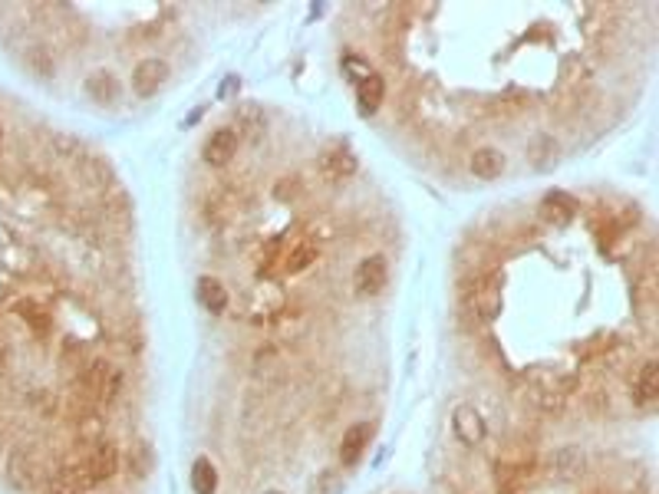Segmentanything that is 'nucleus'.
Listing matches in <instances>:
<instances>
[{
	"label": "nucleus",
	"instance_id": "obj_1",
	"mask_svg": "<svg viewBox=\"0 0 659 494\" xmlns=\"http://www.w3.org/2000/svg\"><path fill=\"white\" fill-rule=\"evenodd\" d=\"M501 291H505L501 287V274L491 270V274L475 280V287L465 297V307H468V313H475L478 320H495L498 313H501V303H505V293Z\"/></svg>",
	"mask_w": 659,
	"mask_h": 494
},
{
	"label": "nucleus",
	"instance_id": "obj_23",
	"mask_svg": "<svg viewBox=\"0 0 659 494\" xmlns=\"http://www.w3.org/2000/svg\"><path fill=\"white\" fill-rule=\"evenodd\" d=\"M310 494H343V478H340L336 472H320L314 478Z\"/></svg>",
	"mask_w": 659,
	"mask_h": 494
},
{
	"label": "nucleus",
	"instance_id": "obj_5",
	"mask_svg": "<svg viewBox=\"0 0 659 494\" xmlns=\"http://www.w3.org/2000/svg\"><path fill=\"white\" fill-rule=\"evenodd\" d=\"M452 429L455 435H458V441L462 445H468V449H475V445H482L485 441V419L478 416L475 406H458L452 412Z\"/></svg>",
	"mask_w": 659,
	"mask_h": 494
},
{
	"label": "nucleus",
	"instance_id": "obj_26",
	"mask_svg": "<svg viewBox=\"0 0 659 494\" xmlns=\"http://www.w3.org/2000/svg\"><path fill=\"white\" fill-rule=\"evenodd\" d=\"M11 478H13V482H27V478H30V465H27V455H23V451H13Z\"/></svg>",
	"mask_w": 659,
	"mask_h": 494
},
{
	"label": "nucleus",
	"instance_id": "obj_8",
	"mask_svg": "<svg viewBox=\"0 0 659 494\" xmlns=\"http://www.w3.org/2000/svg\"><path fill=\"white\" fill-rule=\"evenodd\" d=\"M584 468H587V458L577 445H567V449L554 451V478H557V482H577V478L584 474Z\"/></svg>",
	"mask_w": 659,
	"mask_h": 494
},
{
	"label": "nucleus",
	"instance_id": "obj_14",
	"mask_svg": "<svg viewBox=\"0 0 659 494\" xmlns=\"http://www.w3.org/2000/svg\"><path fill=\"white\" fill-rule=\"evenodd\" d=\"M633 399H637V406L656 408V399H659V373H656V359H647V366L639 369V376H637V389H633Z\"/></svg>",
	"mask_w": 659,
	"mask_h": 494
},
{
	"label": "nucleus",
	"instance_id": "obj_6",
	"mask_svg": "<svg viewBox=\"0 0 659 494\" xmlns=\"http://www.w3.org/2000/svg\"><path fill=\"white\" fill-rule=\"evenodd\" d=\"M373 432H376L373 422H357V425L346 429L343 441H340V465H343V468H353V465L363 458L367 445L373 441Z\"/></svg>",
	"mask_w": 659,
	"mask_h": 494
},
{
	"label": "nucleus",
	"instance_id": "obj_3",
	"mask_svg": "<svg viewBox=\"0 0 659 494\" xmlns=\"http://www.w3.org/2000/svg\"><path fill=\"white\" fill-rule=\"evenodd\" d=\"M386 280H390V264L383 254H369L357 264V274H353V291L359 297H376L383 293L386 287Z\"/></svg>",
	"mask_w": 659,
	"mask_h": 494
},
{
	"label": "nucleus",
	"instance_id": "obj_28",
	"mask_svg": "<svg viewBox=\"0 0 659 494\" xmlns=\"http://www.w3.org/2000/svg\"><path fill=\"white\" fill-rule=\"evenodd\" d=\"M0 142H4V122H0Z\"/></svg>",
	"mask_w": 659,
	"mask_h": 494
},
{
	"label": "nucleus",
	"instance_id": "obj_4",
	"mask_svg": "<svg viewBox=\"0 0 659 494\" xmlns=\"http://www.w3.org/2000/svg\"><path fill=\"white\" fill-rule=\"evenodd\" d=\"M165 79H169V63H165V60H155V56L142 60V63L132 70V89H136V96H142V99L155 96V93L162 89Z\"/></svg>",
	"mask_w": 659,
	"mask_h": 494
},
{
	"label": "nucleus",
	"instance_id": "obj_11",
	"mask_svg": "<svg viewBox=\"0 0 659 494\" xmlns=\"http://www.w3.org/2000/svg\"><path fill=\"white\" fill-rule=\"evenodd\" d=\"M528 159L534 169L540 172H551L554 165L561 161V142L554 139V136H538V139L528 145Z\"/></svg>",
	"mask_w": 659,
	"mask_h": 494
},
{
	"label": "nucleus",
	"instance_id": "obj_29",
	"mask_svg": "<svg viewBox=\"0 0 659 494\" xmlns=\"http://www.w3.org/2000/svg\"><path fill=\"white\" fill-rule=\"evenodd\" d=\"M268 494H284V491H268Z\"/></svg>",
	"mask_w": 659,
	"mask_h": 494
},
{
	"label": "nucleus",
	"instance_id": "obj_16",
	"mask_svg": "<svg viewBox=\"0 0 659 494\" xmlns=\"http://www.w3.org/2000/svg\"><path fill=\"white\" fill-rule=\"evenodd\" d=\"M468 169H472L475 178L491 182V178H498V175L505 172V155L498 149H478L475 155H472V161H468Z\"/></svg>",
	"mask_w": 659,
	"mask_h": 494
},
{
	"label": "nucleus",
	"instance_id": "obj_10",
	"mask_svg": "<svg viewBox=\"0 0 659 494\" xmlns=\"http://www.w3.org/2000/svg\"><path fill=\"white\" fill-rule=\"evenodd\" d=\"M195 297H198V303H202V307H205L208 313H225V307H227V291H225V284H221V280L218 277H198V284H195Z\"/></svg>",
	"mask_w": 659,
	"mask_h": 494
},
{
	"label": "nucleus",
	"instance_id": "obj_25",
	"mask_svg": "<svg viewBox=\"0 0 659 494\" xmlns=\"http://www.w3.org/2000/svg\"><path fill=\"white\" fill-rule=\"evenodd\" d=\"M122 392V373L119 369H109L106 389H103V402H116V396Z\"/></svg>",
	"mask_w": 659,
	"mask_h": 494
},
{
	"label": "nucleus",
	"instance_id": "obj_20",
	"mask_svg": "<svg viewBox=\"0 0 659 494\" xmlns=\"http://www.w3.org/2000/svg\"><path fill=\"white\" fill-rule=\"evenodd\" d=\"M76 435H79V441H83V445H89V449L103 445V419H99V416H83V419H79V429H76Z\"/></svg>",
	"mask_w": 659,
	"mask_h": 494
},
{
	"label": "nucleus",
	"instance_id": "obj_13",
	"mask_svg": "<svg viewBox=\"0 0 659 494\" xmlns=\"http://www.w3.org/2000/svg\"><path fill=\"white\" fill-rule=\"evenodd\" d=\"M86 96L93 103H99V106H112L119 99V79L106 73V70H99V73H93L86 79Z\"/></svg>",
	"mask_w": 659,
	"mask_h": 494
},
{
	"label": "nucleus",
	"instance_id": "obj_9",
	"mask_svg": "<svg viewBox=\"0 0 659 494\" xmlns=\"http://www.w3.org/2000/svg\"><path fill=\"white\" fill-rule=\"evenodd\" d=\"M383 99H386V83H383V76L379 73H369L367 79H359L357 83V103H359V112H363V116H373V112L383 106Z\"/></svg>",
	"mask_w": 659,
	"mask_h": 494
},
{
	"label": "nucleus",
	"instance_id": "obj_7",
	"mask_svg": "<svg viewBox=\"0 0 659 494\" xmlns=\"http://www.w3.org/2000/svg\"><path fill=\"white\" fill-rule=\"evenodd\" d=\"M238 155V132L235 129H215L211 139L205 142V161L211 169H225L227 161Z\"/></svg>",
	"mask_w": 659,
	"mask_h": 494
},
{
	"label": "nucleus",
	"instance_id": "obj_2",
	"mask_svg": "<svg viewBox=\"0 0 659 494\" xmlns=\"http://www.w3.org/2000/svg\"><path fill=\"white\" fill-rule=\"evenodd\" d=\"M70 472L79 478L83 488H86V484L106 482V478H112V474L119 472V449H116V445H96V449L89 451L86 462L73 465Z\"/></svg>",
	"mask_w": 659,
	"mask_h": 494
},
{
	"label": "nucleus",
	"instance_id": "obj_19",
	"mask_svg": "<svg viewBox=\"0 0 659 494\" xmlns=\"http://www.w3.org/2000/svg\"><path fill=\"white\" fill-rule=\"evenodd\" d=\"M317 254H320V247H317L314 241H301V244H297L291 254H287V270H291V274H297V270L310 268V264L317 260Z\"/></svg>",
	"mask_w": 659,
	"mask_h": 494
},
{
	"label": "nucleus",
	"instance_id": "obj_18",
	"mask_svg": "<svg viewBox=\"0 0 659 494\" xmlns=\"http://www.w3.org/2000/svg\"><path fill=\"white\" fill-rule=\"evenodd\" d=\"M192 488L195 494H218V472L208 458H195L192 465Z\"/></svg>",
	"mask_w": 659,
	"mask_h": 494
},
{
	"label": "nucleus",
	"instance_id": "obj_24",
	"mask_svg": "<svg viewBox=\"0 0 659 494\" xmlns=\"http://www.w3.org/2000/svg\"><path fill=\"white\" fill-rule=\"evenodd\" d=\"M152 472V451L149 445H136L132 449V474H149Z\"/></svg>",
	"mask_w": 659,
	"mask_h": 494
},
{
	"label": "nucleus",
	"instance_id": "obj_22",
	"mask_svg": "<svg viewBox=\"0 0 659 494\" xmlns=\"http://www.w3.org/2000/svg\"><path fill=\"white\" fill-rule=\"evenodd\" d=\"M238 126L251 136V129H254V139H258L260 132H264V116H260L258 106H241L238 109Z\"/></svg>",
	"mask_w": 659,
	"mask_h": 494
},
{
	"label": "nucleus",
	"instance_id": "obj_17",
	"mask_svg": "<svg viewBox=\"0 0 659 494\" xmlns=\"http://www.w3.org/2000/svg\"><path fill=\"white\" fill-rule=\"evenodd\" d=\"M109 369L112 366L109 363H89L83 373H79V392L86 399H99L103 402V389H106V376H109Z\"/></svg>",
	"mask_w": 659,
	"mask_h": 494
},
{
	"label": "nucleus",
	"instance_id": "obj_27",
	"mask_svg": "<svg viewBox=\"0 0 659 494\" xmlns=\"http://www.w3.org/2000/svg\"><path fill=\"white\" fill-rule=\"evenodd\" d=\"M241 86V79L238 76H227L225 83H221V89H218V93H221V96H231V93H235V89Z\"/></svg>",
	"mask_w": 659,
	"mask_h": 494
},
{
	"label": "nucleus",
	"instance_id": "obj_15",
	"mask_svg": "<svg viewBox=\"0 0 659 494\" xmlns=\"http://www.w3.org/2000/svg\"><path fill=\"white\" fill-rule=\"evenodd\" d=\"M320 169H324L330 178H350V175L357 172V155L346 149V145H334V149L320 159Z\"/></svg>",
	"mask_w": 659,
	"mask_h": 494
},
{
	"label": "nucleus",
	"instance_id": "obj_21",
	"mask_svg": "<svg viewBox=\"0 0 659 494\" xmlns=\"http://www.w3.org/2000/svg\"><path fill=\"white\" fill-rule=\"evenodd\" d=\"M50 494H83V484H79V478L70 468H63V472H56L50 478Z\"/></svg>",
	"mask_w": 659,
	"mask_h": 494
},
{
	"label": "nucleus",
	"instance_id": "obj_12",
	"mask_svg": "<svg viewBox=\"0 0 659 494\" xmlns=\"http://www.w3.org/2000/svg\"><path fill=\"white\" fill-rule=\"evenodd\" d=\"M540 211L551 225H567L573 215H577V202H573L567 192H548L544 202H540Z\"/></svg>",
	"mask_w": 659,
	"mask_h": 494
}]
</instances>
